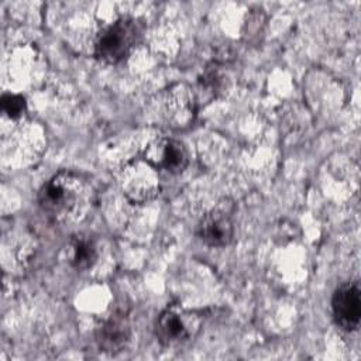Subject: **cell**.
<instances>
[{
    "label": "cell",
    "instance_id": "10",
    "mask_svg": "<svg viewBox=\"0 0 361 361\" xmlns=\"http://www.w3.org/2000/svg\"><path fill=\"white\" fill-rule=\"evenodd\" d=\"M1 110L7 117L17 120V118L23 117V114L25 113L27 103H25L24 97L20 94L6 93L1 96Z\"/></svg>",
    "mask_w": 361,
    "mask_h": 361
},
{
    "label": "cell",
    "instance_id": "8",
    "mask_svg": "<svg viewBox=\"0 0 361 361\" xmlns=\"http://www.w3.org/2000/svg\"><path fill=\"white\" fill-rule=\"evenodd\" d=\"M130 326L124 314H111L97 331V343L103 351H120L128 341Z\"/></svg>",
    "mask_w": 361,
    "mask_h": 361
},
{
    "label": "cell",
    "instance_id": "2",
    "mask_svg": "<svg viewBox=\"0 0 361 361\" xmlns=\"http://www.w3.org/2000/svg\"><path fill=\"white\" fill-rule=\"evenodd\" d=\"M142 37V24L133 17H120L103 28L94 41V56L106 63L124 61Z\"/></svg>",
    "mask_w": 361,
    "mask_h": 361
},
{
    "label": "cell",
    "instance_id": "4",
    "mask_svg": "<svg viewBox=\"0 0 361 361\" xmlns=\"http://www.w3.org/2000/svg\"><path fill=\"white\" fill-rule=\"evenodd\" d=\"M155 168L149 165L144 158L130 162L120 176V185L123 193L133 202H145L154 197L159 189L158 176Z\"/></svg>",
    "mask_w": 361,
    "mask_h": 361
},
{
    "label": "cell",
    "instance_id": "1",
    "mask_svg": "<svg viewBox=\"0 0 361 361\" xmlns=\"http://www.w3.org/2000/svg\"><path fill=\"white\" fill-rule=\"evenodd\" d=\"M93 202L94 190L89 179L72 171L55 173L38 193L42 212L61 224L83 220L92 210Z\"/></svg>",
    "mask_w": 361,
    "mask_h": 361
},
{
    "label": "cell",
    "instance_id": "6",
    "mask_svg": "<svg viewBox=\"0 0 361 361\" xmlns=\"http://www.w3.org/2000/svg\"><path fill=\"white\" fill-rule=\"evenodd\" d=\"M155 169L179 173L188 165V152L182 142L172 138H158L148 144L142 157Z\"/></svg>",
    "mask_w": 361,
    "mask_h": 361
},
{
    "label": "cell",
    "instance_id": "5",
    "mask_svg": "<svg viewBox=\"0 0 361 361\" xmlns=\"http://www.w3.org/2000/svg\"><path fill=\"white\" fill-rule=\"evenodd\" d=\"M333 317L343 330H357L361 319V289L358 282L340 285L331 298Z\"/></svg>",
    "mask_w": 361,
    "mask_h": 361
},
{
    "label": "cell",
    "instance_id": "3",
    "mask_svg": "<svg viewBox=\"0 0 361 361\" xmlns=\"http://www.w3.org/2000/svg\"><path fill=\"white\" fill-rule=\"evenodd\" d=\"M200 327L199 317L178 306L166 307L155 322V336L162 345L175 347L188 343Z\"/></svg>",
    "mask_w": 361,
    "mask_h": 361
},
{
    "label": "cell",
    "instance_id": "7",
    "mask_svg": "<svg viewBox=\"0 0 361 361\" xmlns=\"http://www.w3.org/2000/svg\"><path fill=\"white\" fill-rule=\"evenodd\" d=\"M196 234L210 247H224L233 240L234 226L227 213L221 210H212L199 220Z\"/></svg>",
    "mask_w": 361,
    "mask_h": 361
},
{
    "label": "cell",
    "instance_id": "9",
    "mask_svg": "<svg viewBox=\"0 0 361 361\" xmlns=\"http://www.w3.org/2000/svg\"><path fill=\"white\" fill-rule=\"evenodd\" d=\"M97 258V248L89 235L76 234L69 241V262L78 271L89 269Z\"/></svg>",
    "mask_w": 361,
    "mask_h": 361
}]
</instances>
